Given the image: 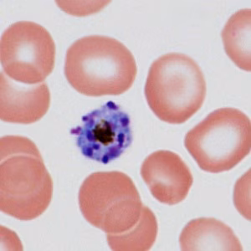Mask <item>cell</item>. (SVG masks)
Here are the masks:
<instances>
[{"mask_svg":"<svg viewBox=\"0 0 251 251\" xmlns=\"http://www.w3.org/2000/svg\"><path fill=\"white\" fill-rule=\"evenodd\" d=\"M158 231L157 219L151 209L143 205L140 220L128 231L107 234V243L115 251H147L154 245Z\"/></svg>","mask_w":251,"mask_h":251,"instance_id":"7c38bea8","label":"cell"},{"mask_svg":"<svg viewBox=\"0 0 251 251\" xmlns=\"http://www.w3.org/2000/svg\"><path fill=\"white\" fill-rule=\"evenodd\" d=\"M71 134L83 156L103 164L119 158L132 143L130 117L113 101L82 117Z\"/></svg>","mask_w":251,"mask_h":251,"instance_id":"52a82bcc","label":"cell"},{"mask_svg":"<svg viewBox=\"0 0 251 251\" xmlns=\"http://www.w3.org/2000/svg\"><path fill=\"white\" fill-rule=\"evenodd\" d=\"M206 92L200 66L186 54H163L149 68L146 99L163 122L175 125L187 122L203 106Z\"/></svg>","mask_w":251,"mask_h":251,"instance_id":"3957f363","label":"cell"},{"mask_svg":"<svg viewBox=\"0 0 251 251\" xmlns=\"http://www.w3.org/2000/svg\"><path fill=\"white\" fill-rule=\"evenodd\" d=\"M50 106V92L46 83L25 85L0 75V118L16 124L40 121Z\"/></svg>","mask_w":251,"mask_h":251,"instance_id":"9c48e42d","label":"cell"},{"mask_svg":"<svg viewBox=\"0 0 251 251\" xmlns=\"http://www.w3.org/2000/svg\"><path fill=\"white\" fill-rule=\"evenodd\" d=\"M137 73L134 56L114 38L86 36L75 41L66 52V79L87 97L123 94L133 85Z\"/></svg>","mask_w":251,"mask_h":251,"instance_id":"7a4b0ae2","label":"cell"},{"mask_svg":"<svg viewBox=\"0 0 251 251\" xmlns=\"http://www.w3.org/2000/svg\"><path fill=\"white\" fill-rule=\"evenodd\" d=\"M182 251H243L233 229L214 218L193 220L183 228L179 238Z\"/></svg>","mask_w":251,"mask_h":251,"instance_id":"30bf717a","label":"cell"},{"mask_svg":"<svg viewBox=\"0 0 251 251\" xmlns=\"http://www.w3.org/2000/svg\"><path fill=\"white\" fill-rule=\"evenodd\" d=\"M184 145L203 171H229L251 152V120L238 109H217L188 131Z\"/></svg>","mask_w":251,"mask_h":251,"instance_id":"277c9868","label":"cell"},{"mask_svg":"<svg viewBox=\"0 0 251 251\" xmlns=\"http://www.w3.org/2000/svg\"><path fill=\"white\" fill-rule=\"evenodd\" d=\"M251 9L232 15L222 31L226 54L239 68L251 72Z\"/></svg>","mask_w":251,"mask_h":251,"instance_id":"8fae6325","label":"cell"},{"mask_svg":"<svg viewBox=\"0 0 251 251\" xmlns=\"http://www.w3.org/2000/svg\"><path fill=\"white\" fill-rule=\"evenodd\" d=\"M80 211L87 222L106 234L128 231L140 220L143 204L131 177L122 172H98L84 180Z\"/></svg>","mask_w":251,"mask_h":251,"instance_id":"5b68a950","label":"cell"},{"mask_svg":"<svg viewBox=\"0 0 251 251\" xmlns=\"http://www.w3.org/2000/svg\"><path fill=\"white\" fill-rule=\"evenodd\" d=\"M55 52V44L48 30L34 22L13 24L1 36L3 72L21 84L43 82L54 70Z\"/></svg>","mask_w":251,"mask_h":251,"instance_id":"8992f818","label":"cell"},{"mask_svg":"<svg viewBox=\"0 0 251 251\" xmlns=\"http://www.w3.org/2000/svg\"><path fill=\"white\" fill-rule=\"evenodd\" d=\"M141 176L155 200L170 206L185 200L194 183L183 160L168 150L149 155L141 167Z\"/></svg>","mask_w":251,"mask_h":251,"instance_id":"ba28073f","label":"cell"},{"mask_svg":"<svg viewBox=\"0 0 251 251\" xmlns=\"http://www.w3.org/2000/svg\"><path fill=\"white\" fill-rule=\"evenodd\" d=\"M53 180L36 145L28 137L0 139V210L16 220L40 216L51 203Z\"/></svg>","mask_w":251,"mask_h":251,"instance_id":"6da1fadb","label":"cell"}]
</instances>
